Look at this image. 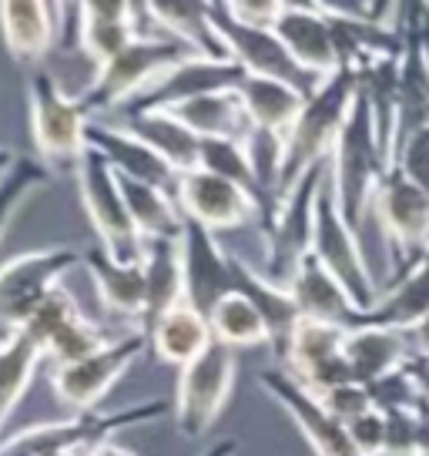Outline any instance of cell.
<instances>
[{
    "label": "cell",
    "instance_id": "7a4b0ae2",
    "mask_svg": "<svg viewBox=\"0 0 429 456\" xmlns=\"http://www.w3.org/2000/svg\"><path fill=\"white\" fill-rule=\"evenodd\" d=\"M359 94L356 74L339 71L332 74L326 85L305 101L299 121L292 125L286 134V168H282V185H279V199L288 195L292 188L302 182V175H309L315 165L329 161L332 148L343 134L345 121L352 114Z\"/></svg>",
    "mask_w": 429,
    "mask_h": 456
},
{
    "label": "cell",
    "instance_id": "60d3db41",
    "mask_svg": "<svg viewBox=\"0 0 429 456\" xmlns=\"http://www.w3.org/2000/svg\"><path fill=\"white\" fill-rule=\"evenodd\" d=\"M315 399H319L336 419H343L345 427H349L352 419H359V416H366L369 410H376L369 396V386H362V383H343V386H336V389L319 393Z\"/></svg>",
    "mask_w": 429,
    "mask_h": 456
},
{
    "label": "cell",
    "instance_id": "52a82bcc",
    "mask_svg": "<svg viewBox=\"0 0 429 456\" xmlns=\"http://www.w3.org/2000/svg\"><path fill=\"white\" fill-rule=\"evenodd\" d=\"M329 178V161L315 165L309 175L288 195L279 199L272 222L262 228V245H265V262L255 265L265 279L286 285L299 269V262L312 252V232H315V201L319 191Z\"/></svg>",
    "mask_w": 429,
    "mask_h": 456
},
{
    "label": "cell",
    "instance_id": "f35d334b",
    "mask_svg": "<svg viewBox=\"0 0 429 456\" xmlns=\"http://www.w3.org/2000/svg\"><path fill=\"white\" fill-rule=\"evenodd\" d=\"M369 396L379 413H389V410H419L423 406L419 386H416V379L409 376L406 366L383 376V379H376L369 386Z\"/></svg>",
    "mask_w": 429,
    "mask_h": 456
},
{
    "label": "cell",
    "instance_id": "4dcf8cb0",
    "mask_svg": "<svg viewBox=\"0 0 429 456\" xmlns=\"http://www.w3.org/2000/svg\"><path fill=\"white\" fill-rule=\"evenodd\" d=\"M148 17L158 34H168L174 41L191 47L198 57H229L225 44L218 37L212 24V11L201 0H161V4H148Z\"/></svg>",
    "mask_w": 429,
    "mask_h": 456
},
{
    "label": "cell",
    "instance_id": "3957f363",
    "mask_svg": "<svg viewBox=\"0 0 429 456\" xmlns=\"http://www.w3.org/2000/svg\"><path fill=\"white\" fill-rule=\"evenodd\" d=\"M165 413H168L165 399H148V403L125 406L115 413L91 410V413H77L61 423H37L0 443V456H87L94 446L108 443L121 429L161 419Z\"/></svg>",
    "mask_w": 429,
    "mask_h": 456
},
{
    "label": "cell",
    "instance_id": "d4e9b609",
    "mask_svg": "<svg viewBox=\"0 0 429 456\" xmlns=\"http://www.w3.org/2000/svg\"><path fill=\"white\" fill-rule=\"evenodd\" d=\"M231 279H235L239 292H245L248 299L255 302V309L262 313L265 326H269V336H272L269 346H272L275 359L282 362L288 353V342H292V332H295V326H299L302 319L292 292H288L286 285L265 279L252 262H245L239 256H231Z\"/></svg>",
    "mask_w": 429,
    "mask_h": 456
},
{
    "label": "cell",
    "instance_id": "ba28073f",
    "mask_svg": "<svg viewBox=\"0 0 429 456\" xmlns=\"http://www.w3.org/2000/svg\"><path fill=\"white\" fill-rule=\"evenodd\" d=\"M77 178V195L85 205L91 225L98 232L101 248L117 262H138L144 258V239L138 235V228L131 222V212L121 195V182L117 171L111 168V161L87 148L81 165L74 171Z\"/></svg>",
    "mask_w": 429,
    "mask_h": 456
},
{
    "label": "cell",
    "instance_id": "484cf974",
    "mask_svg": "<svg viewBox=\"0 0 429 456\" xmlns=\"http://www.w3.org/2000/svg\"><path fill=\"white\" fill-rule=\"evenodd\" d=\"M85 269L91 272V282L98 289V299L108 313L134 319L142 329L144 302H148V279H144V258L138 262H117L104 248H87Z\"/></svg>",
    "mask_w": 429,
    "mask_h": 456
},
{
    "label": "cell",
    "instance_id": "e0dca14e",
    "mask_svg": "<svg viewBox=\"0 0 429 456\" xmlns=\"http://www.w3.org/2000/svg\"><path fill=\"white\" fill-rule=\"evenodd\" d=\"M258 386L292 416V423L302 429L315 456H362L349 436V427L336 419L295 376H288L286 370H265L258 372Z\"/></svg>",
    "mask_w": 429,
    "mask_h": 456
},
{
    "label": "cell",
    "instance_id": "ab89813d",
    "mask_svg": "<svg viewBox=\"0 0 429 456\" xmlns=\"http://www.w3.org/2000/svg\"><path fill=\"white\" fill-rule=\"evenodd\" d=\"M393 168L402 171L413 185H419L429 195V125L416 128L413 134H406L396 148V161Z\"/></svg>",
    "mask_w": 429,
    "mask_h": 456
},
{
    "label": "cell",
    "instance_id": "603a6c76",
    "mask_svg": "<svg viewBox=\"0 0 429 456\" xmlns=\"http://www.w3.org/2000/svg\"><path fill=\"white\" fill-rule=\"evenodd\" d=\"M87 148H94L111 161V168L125 178L148 182V185L165 188L168 182H178L172 165L158 155L148 142H142L134 131L125 125H108V121H91L87 125Z\"/></svg>",
    "mask_w": 429,
    "mask_h": 456
},
{
    "label": "cell",
    "instance_id": "816d5d0a",
    "mask_svg": "<svg viewBox=\"0 0 429 456\" xmlns=\"http://www.w3.org/2000/svg\"><path fill=\"white\" fill-rule=\"evenodd\" d=\"M0 178H4V175H0Z\"/></svg>",
    "mask_w": 429,
    "mask_h": 456
},
{
    "label": "cell",
    "instance_id": "9a60e30c",
    "mask_svg": "<svg viewBox=\"0 0 429 456\" xmlns=\"http://www.w3.org/2000/svg\"><path fill=\"white\" fill-rule=\"evenodd\" d=\"M174 201L185 212V218L198 222L208 232H231L242 225H258L255 199L229 178H218L212 171L195 168L178 175L174 182Z\"/></svg>",
    "mask_w": 429,
    "mask_h": 456
},
{
    "label": "cell",
    "instance_id": "f1b7e54d",
    "mask_svg": "<svg viewBox=\"0 0 429 456\" xmlns=\"http://www.w3.org/2000/svg\"><path fill=\"white\" fill-rule=\"evenodd\" d=\"M429 319V258H423L416 269L383 285L379 299L369 313H362L359 326H386L413 332L419 322Z\"/></svg>",
    "mask_w": 429,
    "mask_h": 456
},
{
    "label": "cell",
    "instance_id": "d6a6232c",
    "mask_svg": "<svg viewBox=\"0 0 429 456\" xmlns=\"http://www.w3.org/2000/svg\"><path fill=\"white\" fill-rule=\"evenodd\" d=\"M117 182H121V195H125V205L131 212V222H134L144 242H155V239H174L178 242L185 235V212L178 208V201L165 188L134 182L125 175H117Z\"/></svg>",
    "mask_w": 429,
    "mask_h": 456
},
{
    "label": "cell",
    "instance_id": "4316f807",
    "mask_svg": "<svg viewBox=\"0 0 429 456\" xmlns=\"http://www.w3.org/2000/svg\"><path fill=\"white\" fill-rule=\"evenodd\" d=\"M58 4L44 0H4L0 4V34L4 47L17 64H37L51 44L58 24Z\"/></svg>",
    "mask_w": 429,
    "mask_h": 456
},
{
    "label": "cell",
    "instance_id": "6da1fadb",
    "mask_svg": "<svg viewBox=\"0 0 429 456\" xmlns=\"http://www.w3.org/2000/svg\"><path fill=\"white\" fill-rule=\"evenodd\" d=\"M386 155L379 148V138H376V121H372V108L366 94L359 91L356 104H352V114L345 121L339 142L329 155V185L332 195H336V205L349 225L362 228L366 215L372 212V201H376V191L386 178Z\"/></svg>",
    "mask_w": 429,
    "mask_h": 456
},
{
    "label": "cell",
    "instance_id": "277c9868",
    "mask_svg": "<svg viewBox=\"0 0 429 456\" xmlns=\"http://www.w3.org/2000/svg\"><path fill=\"white\" fill-rule=\"evenodd\" d=\"M191 54H195L191 47H185V44L168 37V34H144L131 47H125L115 61L98 68L94 81L87 85V91L77 101L87 111V118L91 114L121 111L128 101H134L155 85L161 74L172 71L174 64H182Z\"/></svg>",
    "mask_w": 429,
    "mask_h": 456
},
{
    "label": "cell",
    "instance_id": "ac0fdd59",
    "mask_svg": "<svg viewBox=\"0 0 429 456\" xmlns=\"http://www.w3.org/2000/svg\"><path fill=\"white\" fill-rule=\"evenodd\" d=\"M28 332L44 346V356L54 359V366H68L77 359L98 353L101 346H108V336L101 332L94 322H87L85 313L77 309L74 296L58 285L44 305L37 309V315L30 319Z\"/></svg>",
    "mask_w": 429,
    "mask_h": 456
},
{
    "label": "cell",
    "instance_id": "83f0119b",
    "mask_svg": "<svg viewBox=\"0 0 429 456\" xmlns=\"http://www.w3.org/2000/svg\"><path fill=\"white\" fill-rule=\"evenodd\" d=\"M144 279H148V302H144L142 332L151 329L185 302V265H182V239H155L144 242Z\"/></svg>",
    "mask_w": 429,
    "mask_h": 456
},
{
    "label": "cell",
    "instance_id": "74e56055",
    "mask_svg": "<svg viewBox=\"0 0 429 456\" xmlns=\"http://www.w3.org/2000/svg\"><path fill=\"white\" fill-rule=\"evenodd\" d=\"M47 182H51V168H44L41 161H34V158H17L14 168L0 178V242H4V235H7L11 222L17 218V212Z\"/></svg>",
    "mask_w": 429,
    "mask_h": 456
},
{
    "label": "cell",
    "instance_id": "b9f144b4",
    "mask_svg": "<svg viewBox=\"0 0 429 456\" xmlns=\"http://www.w3.org/2000/svg\"><path fill=\"white\" fill-rule=\"evenodd\" d=\"M383 416H386V456H416L423 406L419 410H389Z\"/></svg>",
    "mask_w": 429,
    "mask_h": 456
},
{
    "label": "cell",
    "instance_id": "e575fe53",
    "mask_svg": "<svg viewBox=\"0 0 429 456\" xmlns=\"http://www.w3.org/2000/svg\"><path fill=\"white\" fill-rule=\"evenodd\" d=\"M172 114L191 131V134H198L201 142H205V138L245 142V134L252 131L239 91H218V94H205V98L185 101V104L172 108Z\"/></svg>",
    "mask_w": 429,
    "mask_h": 456
},
{
    "label": "cell",
    "instance_id": "9c48e42d",
    "mask_svg": "<svg viewBox=\"0 0 429 456\" xmlns=\"http://www.w3.org/2000/svg\"><path fill=\"white\" fill-rule=\"evenodd\" d=\"M372 215L393 252V279L429 258V195L402 171L389 168L372 201Z\"/></svg>",
    "mask_w": 429,
    "mask_h": 456
},
{
    "label": "cell",
    "instance_id": "5b68a950",
    "mask_svg": "<svg viewBox=\"0 0 429 456\" xmlns=\"http://www.w3.org/2000/svg\"><path fill=\"white\" fill-rule=\"evenodd\" d=\"M28 111L34 148L54 171H77L87 151L91 118L51 71H34L28 85Z\"/></svg>",
    "mask_w": 429,
    "mask_h": 456
},
{
    "label": "cell",
    "instance_id": "1f68e13d",
    "mask_svg": "<svg viewBox=\"0 0 429 456\" xmlns=\"http://www.w3.org/2000/svg\"><path fill=\"white\" fill-rule=\"evenodd\" d=\"M125 128L148 142L172 165L174 175L195 171L201 165V138L174 118L172 111H134L125 114Z\"/></svg>",
    "mask_w": 429,
    "mask_h": 456
},
{
    "label": "cell",
    "instance_id": "bcb514c9",
    "mask_svg": "<svg viewBox=\"0 0 429 456\" xmlns=\"http://www.w3.org/2000/svg\"><path fill=\"white\" fill-rule=\"evenodd\" d=\"M409 336H413L416 356H429V319H426V322H419V326H416Z\"/></svg>",
    "mask_w": 429,
    "mask_h": 456
},
{
    "label": "cell",
    "instance_id": "7dc6e473",
    "mask_svg": "<svg viewBox=\"0 0 429 456\" xmlns=\"http://www.w3.org/2000/svg\"><path fill=\"white\" fill-rule=\"evenodd\" d=\"M416 456H429V410L423 406V423H419V443H416Z\"/></svg>",
    "mask_w": 429,
    "mask_h": 456
},
{
    "label": "cell",
    "instance_id": "f6af8a7d",
    "mask_svg": "<svg viewBox=\"0 0 429 456\" xmlns=\"http://www.w3.org/2000/svg\"><path fill=\"white\" fill-rule=\"evenodd\" d=\"M406 370H409V376H413L416 386H419L423 406L429 410V356H413L409 362H406Z\"/></svg>",
    "mask_w": 429,
    "mask_h": 456
},
{
    "label": "cell",
    "instance_id": "d590c367",
    "mask_svg": "<svg viewBox=\"0 0 429 456\" xmlns=\"http://www.w3.org/2000/svg\"><path fill=\"white\" fill-rule=\"evenodd\" d=\"M41 359H47L44 356V346L30 336L28 329L17 332L14 339L0 342V429L20 406V399L28 393Z\"/></svg>",
    "mask_w": 429,
    "mask_h": 456
},
{
    "label": "cell",
    "instance_id": "f546056e",
    "mask_svg": "<svg viewBox=\"0 0 429 456\" xmlns=\"http://www.w3.org/2000/svg\"><path fill=\"white\" fill-rule=\"evenodd\" d=\"M214 342L212 322L208 315L198 313L191 302L174 305L172 313L165 315L151 332H148V346L161 362L168 366H188L191 359H198L208 346Z\"/></svg>",
    "mask_w": 429,
    "mask_h": 456
},
{
    "label": "cell",
    "instance_id": "ee69618b",
    "mask_svg": "<svg viewBox=\"0 0 429 456\" xmlns=\"http://www.w3.org/2000/svg\"><path fill=\"white\" fill-rule=\"evenodd\" d=\"M229 7V14L235 17V20H242V24H248V28H275V20L282 17V0H231V4H225Z\"/></svg>",
    "mask_w": 429,
    "mask_h": 456
},
{
    "label": "cell",
    "instance_id": "5bb4252c",
    "mask_svg": "<svg viewBox=\"0 0 429 456\" xmlns=\"http://www.w3.org/2000/svg\"><path fill=\"white\" fill-rule=\"evenodd\" d=\"M248 77L242 64H235L231 57H198L191 54L182 64H174L172 71H165L155 85L148 87L144 94H138L134 101H128L121 114L134 111H172L178 104L205 94H218V91H239L242 81Z\"/></svg>",
    "mask_w": 429,
    "mask_h": 456
},
{
    "label": "cell",
    "instance_id": "c3c4849f",
    "mask_svg": "<svg viewBox=\"0 0 429 456\" xmlns=\"http://www.w3.org/2000/svg\"><path fill=\"white\" fill-rule=\"evenodd\" d=\"M87 456H138V453H131L125 446H117L115 440H108V443H101V446H94Z\"/></svg>",
    "mask_w": 429,
    "mask_h": 456
},
{
    "label": "cell",
    "instance_id": "2e32d148",
    "mask_svg": "<svg viewBox=\"0 0 429 456\" xmlns=\"http://www.w3.org/2000/svg\"><path fill=\"white\" fill-rule=\"evenodd\" d=\"M345 336H349V329L343 326L319 322V319H299L282 366L315 396L343 383H356L343 356Z\"/></svg>",
    "mask_w": 429,
    "mask_h": 456
},
{
    "label": "cell",
    "instance_id": "836d02e7",
    "mask_svg": "<svg viewBox=\"0 0 429 456\" xmlns=\"http://www.w3.org/2000/svg\"><path fill=\"white\" fill-rule=\"evenodd\" d=\"M239 98H242V108L252 128L275 131L282 138L299 121L302 108L309 101L302 91L282 85V81H272V77H245L239 87Z\"/></svg>",
    "mask_w": 429,
    "mask_h": 456
},
{
    "label": "cell",
    "instance_id": "7bdbcfd3",
    "mask_svg": "<svg viewBox=\"0 0 429 456\" xmlns=\"http://www.w3.org/2000/svg\"><path fill=\"white\" fill-rule=\"evenodd\" d=\"M349 436L362 456H386V416L379 410H369L349 423Z\"/></svg>",
    "mask_w": 429,
    "mask_h": 456
},
{
    "label": "cell",
    "instance_id": "30bf717a",
    "mask_svg": "<svg viewBox=\"0 0 429 456\" xmlns=\"http://www.w3.org/2000/svg\"><path fill=\"white\" fill-rule=\"evenodd\" d=\"M235 386V349L212 342L198 359L178 370L174 427L185 440H201L222 416Z\"/></svg>",
    "mask_w": 429,
    "mask_h": 456
},
{
    "label": "cell",
    "instance_id": "8fae6325",
    "mask_svg": "<svg viewBox=\"0 0 429 456\" xmlns=\"http://www.w3.org/2000/svg\"><path fill=\"white\" fill-rule=\"evenodd\" d=\"M312 256L343 282V289L359 305V313H369L379 299V292H383V285H376V279H372L366 256H362V245H359V232L339 212L329 178H326L319 201H315Z\"/></svg>",
    "mask_w": 429,
    "mask_h": 456
},
{
    "label": "cell",
    "instance_id": "7402d4cb",
    "mask_svg": "<svg viewBox=\"0 0 429 456\" xmlns=\"http://www.w3.org/2000/svg\"><path fill=\"white\" fill-rule=\"evenodd\" d=\"M288 292L299 305L302 319H319V322H332L343 329H356L362 319L359 305L343 289V282L312 252L299 262V269L288 282Z\"/></svg>",
    "mask_w": 429,
    "mask_h": 456
},
{
    "label": "cell",
    "instance_id": "cb8c5ba5",
    "mask_svg": "<svg viewBox=\"0 0 429 456\" xmlns=\"http://www.w3.org/2000/svg\"><path fill=\"white\" fill-rule=\"evenodd\" d=\"M343 356L352 370V379L362 386H372L389 372L402 370L416 356L413 336L402 329L386 326H356L349 329L343 346Z\"/></svg>",
    "mask_w": 429,
    "mask_h": 456
},
{
    "label": "cell",
    "instance_id": "ffe728a7",
    "mask_svg": "<svg viewBox=\"0 0 429 456\" xmlns=\"http://www.w3.org/2000/svg\"><path fill=\"white\" fill-rule=\"evenodd\" d=\"M272 30L279 34V41L286 44L288 54L295 57V64L309 74L329 81L332 74L343 71L336 30H332V20L322 14L319 4H286Z\"/></svg>",
    "mask_w": 429,
    "mask_h": 456
},
{
    "label": "cell",
    "instance_id": "4fadbf2b",
    "mask_svg": "<svg viewBox=\"0 0 429 456\" xmlns=\"http://www.w3.org/2000/svg\"><path fill=\"white\" fill-rule=\"evenodd\" d=\"M144 349H148V336L142 329L125 332L91 356L68 362V366H54L51 386L64 406H71L77 413H91L98 406V399L108 396V389L128 372V366H134V359L142 356Z\"/></svg>",
    "mask_w": 429,
    "mask_h": 456
},
{
    "label": "cell",
    "instance_id": "7c38bea8",
    "mask_svg": "<svg viewBox=\"0 0 429 456\" xmlns=\"http://www.w3.org/2000/svg\"><path fill=\"white\" fill-rule=\"evenodd\" d=\"M208 11H212V24L218 30V37L225 44V54L235 64H242L248 77H272V81H282V85L302 91L305 98H312L315 91L326 85L322 77H315L295 64V57L288 54L275 30L248 28L242 20H235L222 0L208 4Z\"/></svg>",
    "mask_w": 429,
    "mask_h": 456
},
{
    "label": "cell",
    "instance_id": "d6986e66",
    "mask_svg": "<svg viewBox=\"0 0 429 456\" xmlns=\"http://www.w3.org/2000/svg\"><path fill=\"white\" fill-rule=\"evenodd\" d=\"M142 24H151L148 4H128V0H87L81 4V34L77 47L91 57L94 71L115 61L125 47L144 37Z\"/></svg>",
    "mask_w": 429,
    "mask_h": 456
},
{
    "label": "cell",
    "instance_id": "f907efd6",
    "mask_svg": "<svg viewBox=\"0 0 429 456\" xmlns=\"http://www.w3.org/2000/svg\"><path fill=\"white\" fill-rule=\"evenodd\" d=\"M17 155L11 151V148H0V175H7V171L14 168Z\"/></svg>",
    "mask_w": 429,
    "mask_h": 456
},
{
    "label": "cell",
    "instance_id": "44dd1931",
    "mask_svg": "<svg viewBox=\"0 0 429 456\" xmlns=\"http://www.w3.org/2000/svg\"><path fill=\"white\" fill-rule=\"evenodd\" d=\"M182 265H185V302L198 313H212L214 302L235 289L231 279V252H225L214 232L201 228L198 222L185 218L182 235Z\"/></svg>",
    "mask_w": 429,
    "mask_h": 456
},
{
    "label": "cell",
    "instance_id": "8992f818",
    "mask_svg": "<svg viewBox=\"0 0 429 456\" xmlns=\"http://www.w3.org/2000/svg\"><path fill=\"white\" fill-rule=\"evenodd\" d=\"M85 265L81 248H34L0 262V332L4 342L30 326L44 299L54 292L64 279V272Z\"/></svg>",
    "mask_w": 429,
    "mask_h": 456
},
{
    "label": "cell",
    "instance_id": "8d00e7d4",
    "mask_svg": "<svg viewBox=\"0 0 429 456\" xmlns=\"http://www.w3.org/2000/svg\"><path fill=\"white\" fill-rule=\"evenodd\" d=\"M208 322H212L214 342H222L229 349H248V346H269L272 342L269 326L255 309V302L239 289H231L229 296L214 302Z\"/></svg>",
    "mask_w": 429,
    "mask_h": 456
},
{
    "label": "cell",
    "instance_id": "681fc988",
    "mask_svg": "<svg viewBox=\"0 0 429 456\" xmlns=\"http://www.w3.org/2000/svg\"><path fill=\"white\" fill-rule=\"evenodd\" d=\"M235 450H239V443L235 440H218L212 450H205L201 456H235Z\"/></svg>",
    "mask_w": 429,
    "mask_h": 456
}]
</instances>
